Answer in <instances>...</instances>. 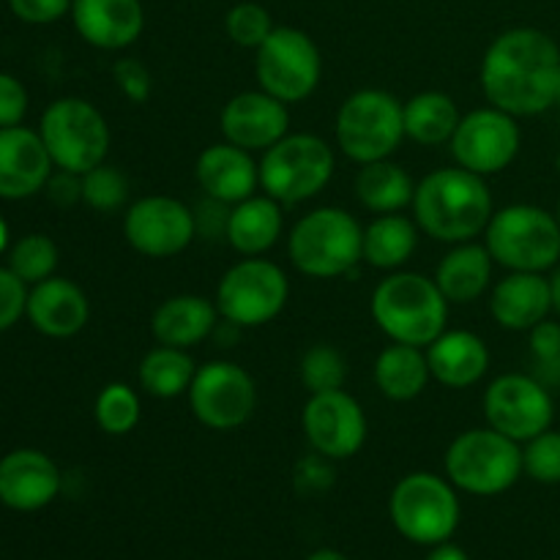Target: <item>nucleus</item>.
<instances>
[{"instance_id": "29", "label": "nucleus", "mask_w": 560, "mask_h": 560, "mask_svg": "<svg viewBox=\"0 0 560 560\" xmlns=\"http://www.w3.org/2000/svg\"><path fill=\"white\" fill-rule=\"evenodd\" d=\"M432 372L427 364L424 348L413 345H388L375 361V383L381 394L392 402H410L419 397L430 383Z\"/></svg>"}, {"instance_id": "52", "label": "nucleus", "mask_w": 560, "mask_h": 560, "mask_svg": "<svg viewBox=\"0 0 560 560\" xmlns=\"http://www.w3.org/2000/svg\"><path fill=\"white\" fill-rule=\"evenodd\" d=\"M556 219H558V224H560V200H558V211H556Z\"/></svg>"}, {"instance_id": "28", "label": "nucleus", "mask_w": 560, "mask_h": 560, "mask_svg": "<svg viewBox=\"0 0 560 560\" xmlns=\"http://www.w3.org/2000/svg\"><path fill=\"white\" fill-rule=\"evenodd\" d=\"M492 266L495 260L487 246L474 244V241L454 244V249L438 266L435 284L446 295L448 304H470L490 288Z\"/></svg>"}, {"instance_id": "15", "label": "nucleus", "mask_w": 560, "mask_h": 560, "mask_svg": "<svg viewBox=\"0 0 560 560\" xmlns=\"http://www.w3.org/2000/svg\"><path fill=\"white\" fill-rule=\"evenodd\" d=\"M448 145L457 159V167L487 178V175L503 173L517 159L523 131L514 115L490 104V107L463 115Z\"/></svg>"}, {"instance_id": "45", "label": "nucleus", "mask_w": 560, "mask_h": 560, "mask_svg": "<svg viewBox=\"0 0 560 560\" xmlns=\"http://www.w3.org/2000/svg\"><path fill=\"white\" fill-rule=\"evenodd\" d=\"M331 459L323 457V454H312V457L301 459L299 468H295V487L304 495H315V492L328 490L334 485V470H331Z\"/></svg>"}, {"instance_id": "38", "label": "nucleus", "mask_w": 560, "mask_h": 560, "mask_svg": "<svg viewBox=\"0 0 560 560\" xmlns=\"http://www.w3.org/2000/svg\"><path fill=\"white\" fill-rule=\"evenodd\" d=\"M523 474L539 485H560V432L545 430L523 446Z\"/></svg>"}, {"instance_id": "26", "label": "nucleus", "mask_w": 560, "mask_h": 560, "mask_svg": "<svg viewBox=\"0 0 560 560\" xmlns=\"http://www.w3.org/2000/svg\"><path fill=\"white\" fill-rule=\"evenodd\" d=\"M217 317L219 310L213 301L191 293L173 295L153 312L151 334L159 345L189 350L211 337L217 328Z\"/></svg>"}, {"instance_id": "13", "label": "nucleus", "mask_w": 560, "mask_h": 560, "mask_svg": "<svg viewBox=\"0 0 560 560\" xmlns=\"http://www.w3.org/2000/svg\"><path fill=\"white\" fill-rule=\"evenodd\" d=\"M186 397L195 419L217 432L238 430L255 416L257 408L255 381L233 361H208L197 366Z\"/></svg>"}, {"instance_id": "49", "label": "nucleus", "mask_w": 560, "mask_h": 560, "mask_svg": "<svg viewBox=\"0 0 560 560\" xmlns=\"http://www.w3.org/2000/svg\"><path fill=\"white\" fill-rule=\"evenodd\" d=\"M306 560H350V558L342 556L339 550H328V547H323V550H315Z\"/></svg>"}, {"instance_id": "50", "label": "nucleus", "mask_w": 560, "mask_h": 560, "mask_svg": "<svg viewBox=\"0 0 560 560\" xmlns=\"http://www.w3.org/2000/svg\"><path fill=\"white\" fill-rule=\"evenodd\" d=\"M5 246H9V224H5V219L0 217V255L5 252Z\"/></svg>"}, {"instance_id": "5", "label": "nucleus", "mask_w": 560, "mask_h": 560, "mask_svg": "<svg viewBox=\"0 0 560 560\" xmlns=\"http://www.w3.org/2000/svg\"><path fill=\"white\" fill-rule=\"evenodd\" d=\"M485 235L492 260L509 271L545 273L560 260V224L556 213L530 202H514L492 213Z\"/></svg>"}, {"instance_id": "19", "label": "nucleus", "mask_w": 560, "mask_h": 560, "mask_svg": "<svg viewBox=\"0 0 560 560\" xmlns=\"http://www.w3.org/2000/svg\"><path fill=\"white\" fill-rule=\"evenodd\" d=\"M52 167L38 131L22 124L0 129V200H27L38 195Z\"/></svg>"}, {"instance_id": "36", "label": "nucleus", "mask_w": 560, "mask_h": 560, "mask_svg": "<svg viewBox=\"0 0 560 560\" xmlns=\"http://www.w3.org/2000/svg\"><path fill=\"white\" fill-rule=\"evenodd\" d=\"M299 375L310 394L339 392L348 381V361L334 345H312L301 359Z\"/></svg>"}, {"instance_id": "7", "label": "nucleus", "mask_w": 560, "mask_h": 560, "mask_svg": "<svg viewBox=\"0 0 560 560\" xmlns=\"http://www.w3.org/2000/svg\"><path fill=\"white\" fill-rule=\"evenodd\" d=\"M337 145L355 164L392 159L405 140L402 102L388 91L364 88L342 102L337 113Z\"/></svg>"}, {"instance_id": "46", "label": "nucleus", "mask_w": 560, "mask_h": 560, "mask_svg": "<svg viewBox=\"0 0 560 560\" xmlns=\"http://www.w3.org/2000/svg\"><path fill=\"white\" fill-rule=\"evenodd\" d=\"M44 189H47V197L55 202V206L69 208L82 200V175L69 173V170H58V173L49 175Z\"/></svg>"}, {"instance_id": "33", "label": "nucleus", "mask_w": 560, "mask_h": 560, "mask_svg": "<svg viewBox=\"0 0 560 560\" xmlns=\"http://www.w3.org/2000/svg\"><path fill=\"white\" fill-rule=\"evenodd\" d=\"M197 364L189 355V350L180 348H167V345H159V348L148 350L140 361V386L145 388L151 397L159 399H173L180 394H189L191 381H195Z\"/></svg>"}, {"instance_id": "51", "label": "nucleus", "mask_w": 560, "mask_h": 560, "mask_svg": "<svg viewBox=\"0 0 560 560\" xmlns=\"http://www.w3.org/2000/svg\"><path fill=\"white\" fill-rule=\"evenodd\" d=\"M556 107L560 109V88H558V96H556Z\"/></svg>"}, {"instance_id": "18", "label": "nucleus", "mask_w": 560, "mask_h": 560, "mask_svg": "<svg viewBox=\"0 0 560 560\" xmlns=\"http://www.w3.org/2000/svg\"><path fill=\"white\" fill-rule=\"evenodd\" d=\"M224 140L244 151H268L290 129L288 104L260 91H244L230 98L219 115Z\"/></svg>"}, {"instance_id": "20", "label": "nucleus", "mask_w": 560, "mask_h": 560, "mask_svg": "<svg viewBox=\"0 0 560 560\" xmlns=\"http://www.w3.org/2000/svg\"><path fill=\"white\" fill-rule=\"evenodd\" d=\"M60 470L38 448H14L0 459V503L14 512H38L60 492Z\"/></svg>"}, {"instance_id": "10", "label": "nucleus", "mask_w": 560, "mask_h": 560, "mask_svg": "<svg viewBox=\"0 0 560 560\" xmlns=\"http://www.w3.org/2000/svg\"><path fill=\"white\" fill-rule=\"evenodd\" d=\"M38 135L58 170L85 175L107 159L109 126L85 98L66 96L49 104L42 115Z\"/></svg>"}, {"instance_id": "22", "label": "nucleus", "mask_w": 560, "mask_h": 560, "mask_svg": "<svg viewBox=\"0 0 560 560\" xmlns=\"http://www.w3.org/2000/svg\"><path fill=\"white\" fill-rule=\"evenodd\" d=\"M27 320L49 339H69L88 326L91 304L80 284L63 277H49L27 293Z\"/></svg>"}, {"instance_id": "47", "label": "nucleus", "mask_w": 560, "mask_h": 560, "mask_svg": "<svg viewBox=\"0 0 560 560\" xmlns=\"http://www.w3.org/2000/svg\"><path fill=\"white\" fill-rule=\"evenodd\" d=\"M427 560H470V558L465 556V552L459 550V547L446 545V541H443V545L432 547V552H430V556H427Z\"/></svg>"}, {"instance_id": "44", "label": "nucleus", "mask_w": 560, "mask_h": 560, "mask_svg": "<svg viewBox=\"0 0 560 560\" xmlns=\"http://www.w3.org/2000/svg\"><path fill=\"white\" fill-rule=\"evenodd\" d=\"M74 0H9V9L16 20L27 25H49L69 14Z\"/></svg>"}, {"instance_id": "40", "label": "nucleus", "mask_w": 560, "mask_h": 560, "mask_svg": "<svg viewBox=\"0 0 560 560\" xmlns=\"http://www.w3.org/2000/svg\"><path fill=\"white\" fill-rule=\"evenodd\" d=\"M224 27H228V36L233 38L238 47L257 49L268 36H271L273 22L271 14H268L260 3H238L228 11Z\"/></svg>"}, {"instance_id": "34", "label": "nucleus", "mask_w": 560, "mask_h": 560, "mask_svg": "<svg viewBox=\"0 0 560 560\" xmlns=\"http://www.w3.org/2000/svg\"><path fill=\"white\" fill-rule=\"evenodd\" d=\"M140 397H137L135 388H129L126 383H107V386L98 392L96 405H93V416H96L98 430L115 438L129 435V432L140 424Z\"/></svg>"}, {"instance_id": "8", "label": "nucleus", "mask_w": 560, "mask_h": 560, "mask_svg": "<svg viewBox=\"0 0 560 560\" xmlns=\"http://www.w3.org/2000/svg\"><path fill=\"white\" fill-rule=\"evenodd\" d=\"M337 159L331 145L317 135H284L262 151L260 186L282 206L312 200L331 180Z\"/></svg>"}, {"instance_id": "17", "label": "nucleus", "mask_w": 560, "mask_h": 560, "mask_svg": "<svg viewBox=\"0 0 560 560\" xmlns=\"http://www.w3.org/2000/svg\"><path fill=\"white\" fill-rule=\"evenodd\" d=\"M304 435L312 452L334 459H350L366 443L364 408L345 388L312 394L304 408Z\"/></svg>"}, {"instance_id": "1", "label": "nucleus", "mask_w": 560, "mask_h": 560, "mask_svg": "<svg viewBox=\"0 0 560 560\" xmlns=\"http://www.w3.org/2000/svg\"><path fill=\"white\" fill-rule=\"evenodd\" d=\"M560 88V47L536 27H512L487 47L481 91L492 107L534 118L556 107Z\"/></svg>"}, {"instance_id": "42", "label": "nucleus", "mask_w": 560, "mask_h": 560, "mask_svg": "<svg viewBox=\"0 0 560 560\" xmlns=\"http://www.w3.org/2000/svg\"><path fill=\"white\" fill-rule=\"evenodd\" d=\"M113 80L118 91L124 93L129 102L145 104L153 91V77L148 66L137 58H124L113 66Z\"/></svg>"}, {"instance_id": "6", "label": "nucleus", "mask_w": 560, "mask_h": 560, "mask_svg": "<svg viewBox=\"0 0 560 560\" xmlns=\"http://www.w3.org/2000/svg\"><path fill=\"white\" fill-rule=\"evenodd\" d=\"M443 465L457 490L479 498L501 495L523 476V443L492 427L468 430L454 438Z\"/></svg>"}, {"instance_id": "14", "label": "nucleus", "mask_w": 560, "mask_h": 560, "mask_svg": "<svg viewBox=\"0 0 560 560\" xmlns=\"http://www.w3.org/2000/svg\"><path fill=\"white\" fill-rule=\"evenodd\" d=\"M485 416L492 430L517 443H528L539 432L550 430L556 419V402L550 388L539 377L506 372L487 388Z\"/></svg>"}, {"instance_id": "39", "label": "nucleus", "mask_w": 560, "mask_h": 560, "mask_svg": "<svg viewBox=\"0 0 560 560\" xmlns=\"http://www.w3.org/2000/svg\"><path fill=\"white\" fill-rule=\"evenodd\" d=\"M530 355H534L536 372L547 388L558 386L560 383V323L556 320H541L530 328Z\"/></svg>"}, {"instance_id": "9", "label": "nucleus", "mask_w": 560, "mask_h": 560, "mask_svg": "<svg viewBox=\"0 0 560 560\" xmlns=\"http://www.w3.org/2000/svg\"><path fill=\"white\" fill-rule=\"evenodd\" d=\"M392 523L413 545L435 547L454 536L459 525V498L448 479L435 474H408L388 501Z\"/></svg>"}, {"instance_id": "4", "label": "nucleus", "mask_w": 560, "mask_h": 560, "mask_svg": "<svg viewBox=\"0 0 560 560\" xmlns=\"http://www.w3.org/2000/svg\"><path fill=\"white\" fill-rule=\"evenodd\" d=\"M288 255L304 277H345L364 260V228L342 208H315L295 222Z\"/></svg>"}, {"instance_id": "31", "label": "nucleus", "mask_w": 560, "mask_h": 560, "mask_svg": "<svg viewBox=\"0 0 560 560\" xmlns=\"http://www.w3.org/2000/svg\"><path fill=\"white\" fill-rule=\"evenodd\" d=\"M402 115L405 137L427 148L452 142L454 131H457L459 120H463L454 98L441 91L416 93L410 102L402 104Z\"/></svg>"}, {"instance_id": "35", "label": "nucleus", "mask_w": 560, "mask_h": 560, "mask_svg": "<svg viewBox=\"0 0 560 560\" xmlns=\"http://www.w3.org/2000/svg\"><path fill=\"white\" fill-rule=\"evenodd\" d=\"M9 268L27 288H33V284L44 282V279L55 277V268H58V246L44 233L25 235V238H20L9 249Z\"/></svg>"}, {"instance_id": "11", "label": "nucleus", "mask_w": 560, "mask_h": 560, "mask_svg": "<svg viewBox=\"0 0 560 560\" xmlns=\"http://www.w3.org/2000/svg\"><path fill=\"white\" fill-rule=\"evenodd\" d=\"M290 282L277 262L266 257L238 260L217 288L219 317L235 328H257L282 315Z\"/></svg>"}, {"instance_id": "41", "label": "nucleus", "mask_w": 560, "mask_h": 560, "mask_svg": "<svg viewBox=\"0 0 560 560\" xmlns=\"http://www.w3.org/2000/svg\"><path fill=\"white\" fill-rule=\"evenodd\" d=\"M27 284L11 271L0 266V334L14 328L27 310Z\"/></svg>"}, {"instance_id": "2", "label": "nucleus", "mask_w": 560, "mask_h": 560, "mask_svg": "<svg viewBox=\"0 0 560 560\" xmlns=\"http://www.w3.org/2000/svg\"><path fill=\"white\" fill-rule=\"evenodd\" d=\"M492 195L481 175L465 167H443L416 184L413 217L421 233L443 244H465L490 224Z\"/></svg>"}, {"instance_id": "12", "label": "nucleus", "mask_w": 560, "mask_h": 560, "mask_svg": "<svg viewBox=\"0 0 560 560\" xmlns=\"http://www.w3.org/2000/svg\"><path fill=\"white\" fill-rule=\"evenodd\" d=\"M255 74L262 91L279 102H304L320 85V49L299 27H273L271 36L257 47Z\"/></svg>"}, {"instance_id": "43", "label": "nucleus", "mask_w": 560, "mask_h": 560, "mask_svg": "<svg viewBox=\"0 0 560 560\" xmlns=\"http://www.w3.org/2000/svg\"><path fill=\"white\" fill-rule=\"evenodd\" d=\"M27 115V91L14 74L0 71V129L20 126Z\"/></svg>"}, {"instance_id": "37", "label": "nucleus", "mask_w": 560, "mask_h": 560, "mask_svg": "<svg viewBox=\"0 0 560 560\" xmlns=\"http://www.w3.org/2000/svg\"><path fill=\"white\" fill-rule=\"evenodd\" d=\"M129 200V180L118 167L98 164L82 175V202L98 213H115Z\"/></svg>"}, {"instance_id": "24", "label": "nucleus", "mask_w": 560, "mask_h": 560, "mask_svg": "<svg viewBox=\"0 0 560 560\" xmlns=\"http://www.w3.org/2000/svg\"><path fill=\"white\" fill-rule=\"evenodd\" d=\"M492 320L506 331H530L552 312L550 277L530 271H509L492 288Z\"/></svg>"}, {"instance_id": "16", "label": "nucleus", "mask_w": 560, "mask_h": 560, "mask_svg": "<svg viewBox=\"0 0 560 560\" xmlns=\"http://www.w3.org/2000/svg\"><path fill=\"white\" fill-rule=\"evenodd\" d=\"M124 235L135 252L164 260L180 255L195 241L197 219L186 202L167 195H151L131 202L124 217Z\"/></svg>"}, {"instance_id": "27", "label": "nucleus", "mask_w": 560, "mask_h": 560, "mask_svg": "<svg viewBox=\"0 0 560 560\" xmlns=\"http://www.w3.org/2000/svg\"><path fill=\"white\" fill-rule=\"evenodd\" d=\"M282 202L268 195H252L230 206L224 238L238 255L260 257L282 235Z\"/></svg>"}, {"instance_id": "30", "label": "nucleus", "mask_w": 560, "mask_h": 560, "mask_svg": "<svg viewBox=\"0 0 560 560\" xmlns=\"http://www.w3.org/2000/svg\"><path fill=\"white\" fill-rule=\"evenodd\" d=\"M413 178L392 159L361 164L355 175V197L372 213H399L413 206Z\"/></svg>"}, {"instance_id": "21", "label": "nucleus", "mask_w": 560, "mask_h": 560, "mask_svg": "<svg viewBox=\"0 0 560 560\" xmlns=\"http://www.w3.org/2000/svg\"><path fill=\"white\" fill-rule=\"evenodd\" d=\"M195 175L208 200L224 202V206L246 200L260 186V164L252 159V151H244L233 142L208 145L197 156Z\"/></svg>"}, {"instance_id": "23", "label": "nucleus", "mask_w": 560, "mask_h": 560, "mask_svg": "<svg viewBox=\"0 0 560 560\" xmlns=\"http://www.w3.org/2000/svg\"><path fill=\"white\" fill-rule=\"evenodd\" d=\"M71 20L91 47L126 49L140 38L145 11L140 0H74Z\"/></svg>"}, {"instance_id": "48", "label": "nucleus", "mask_w": 560, "mask_h": 560, "mask_svg": "<svg viewBox=\"0 0 560 560\" xmlns=\"http://www.w3.org/2000/svg\"><path fill=\"white\" fill-rule=\"evenodd\" d=\"M550 290H552V312L560 317V268L550 277Z\"/></svg>"}, {"instance_id": "25", "label": "nucleus", "mask_w": 560, "mask_h": 560, "mask_svg": "<svg viewBox=\"0 0 560 560\" xmlns=\"http://www.w3.org/2000/svg\"><path fill=\"white\" fill-rule=\"evenodd\" d=\"M432 377L446 388H470L490 370L487 342L474 331H443L430 348H424Z\"/></svg>"}, {"instance_id": "3", "label": "nucleus", "mask_w": 560, "mask_h": 560, "mask_svg": "<svg viewBox=\"0 0 560 560\" xmlns=\"http://www.w3.org/2000/svg\"><path fill=\"white\" fill-rule=\"evenodd\" d=\"M372 317L392 342L430 348L448 323V301L435 279L416 271H392L372 293Z\"/></svg>"}, {"instance_id": "53", "label": "nucleus", "mask_w": 560, "mask_h": 560, "mask_svg": "<svg viewBox=\"0 0 560 560\" xmlns=\"http://www.w3.org/2000/svg\"><path fill=\"white\" fill-rule=\"evenodd\" d=\"M556 167H558V173H560V153L556 156Z\"/></svg>"}, {"instance_id": "32", "label": "nucleus", "mask_w": 560, "mask_h": 560, "mask_svg": "<svg viewBox=\"0 0 560 560\" xmlns=\"http://www.w3.org/2000/svg\"><path fill=\"white\" fill-rule=\"evenodd\" d=\"M419 224L402 213H381L364 228V262L381 271H397L413 257Z\"/></svg>"}]
</instances>
